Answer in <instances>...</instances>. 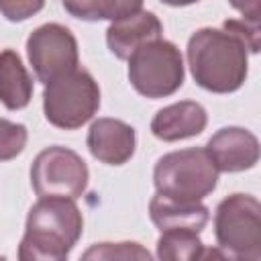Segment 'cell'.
<instances>
[{
	"mask_svg": "<svg viewBox=\"0 0 261 261\" xmlns=\"http://www.w3.org/2000/svg\"><path fill=\"white\" fill-rule=\"evenodd\" d=\"M222 29L234 33L251 53H257L259 51V24H253V22H247V20H224Z\"/></svg>",
	"mask_w": 261,
	"mask_h": 261,
	"instance_id": "cell-20",
	"label": "cell"
},
{
	"mask_svg": "<svg viewBox=\"0 0 261 261\" xmlns=\"http://www.w3.org/2000/svg\"><path fill=\"white\" fill-rule=\"evenodd\" d=\"M143 0H63V8L80 20H118L141 10Z\"/></svg>",
	"mask_w": 261,
	"mask_h": 261,
	"instance_id": "cell-15",
	"label": "cell"
},
{
	"mask_svg": "<svg viewBox=\"0 0 261 261\" xmlns=\"http://www.w3.org/2000/svg\"><path fill=\"white\" fill-rule=\"evenodd\" d=\"M45 6V0H0V12L10 22H20L37 14Z\"/></svg>",
	"mask_w": 261,
	"mask_h": 261,
	"instance_id": "cell-19",
	"label": "cell"
},
{
	"mask_svg": "<svg viewBox=\"0 0 261 261\" xmlns=\"http://www.w3.org/2000/svg\"><path fill=\"white\" fill-rule=\"evenodd\" d=\"M33 77L14 49L0 53V102L8 110H20L31 102Z\"/></svg>",
	"mask_w": 261,
	"mask_h": 261,
	"instance_id": "cell-14",
	"label": "cell"
},
{
	"mask_svg": "<svg viewBox=\"0 0 261 261\" xmlns=\"http://www.w3.org/2000/svg\"><path fill=\"white\" fill-rule=\"evenodd\" d=\"M149 214L151 220L159 230H171V228H184L200 232L210 220V212L200 202H184L173 200L163 194H155L149 202Z\"/></svg>",
	"mask_w": 261,
	"mask_h": 261,
	"instance_id": "cell-13",
	"label": "cell"
},
{
	"mask_svg": "<svg viewBox=\"0 0 261 261\" xmlns=\"http://www.w3.org/2000/svg\"><path fill=\"white\" fill-rule=\"evenodd\" d=\"M84 259H151L139 243H100L84 253Z\"/></svg>",
	"mask_w": 261,
	"mask_h": 261,
	"instance_id": "cell-17",
	"label": "cell"
},
{
	"mask_svg": "<svg viewBox=\"0 0 261 261\" xmlns=\"http://www.w3.org/2000/svg\"><path fill=\"white\" fill-rule=\"evenodd\" d=\"M27 137L29 133L24 124L0 118V161H8L20 155L27 145Z\"/></svg>",
	"mask_w": 261,
	"mask_h": 261,
	"instance_id": "cell-18",
	"label": "cell"
},
{
	"mask_svg": "<svg viewBox=\"0 0 261 261\" xmlns=\"http://www.w3.org/2000/svg\"><path fill=\"white\" fill-rule=\"evenodd\" d=\"M247 45L226 29H200L188 41L190 71L208 92H234L247 77Z\"/></svg>",
	"mask_w": 261,
	"mask_h": 261,
	"instance_id": "cell-2",
	"label": "cell"
},
{
	"mask_svg": "<svg viewBox=\"0 0 261 261\" xmlns=\"http://www.w3.org/2000/svg\"><path fill=\"white\" fill-rule=\"evenodd\" d=\"M84 218L71 198L45 196L29 210L27 230L18 247L20 261H61L77 243Z\"/></svg>",
	"mask_w": 261,
	"mask_h": 261,
	"instance_id": "cell-1",
	"label": "cell"
},
{
	"mask_svg": "<svg viewBox=\"0 0 261 261\" xmlns=\"http://www.w3.org/2000/svg\"><path fill=\"white\" fill-rule=\"evenodd\" d=\"M232 8H237L243 14V20L259 24L261 18V0H228Z\"/></svg>",
	"mask_w": 261,
	"mask_h": 261,
	"instance_id": "cell-21",
	"label": "cell"
},
{
	"mask_svg": "<svg viewBox=\"0 0 261 261\" xmlns=\"http://www.w3.org/2000/svg\"><path fill=\"white\" fill-rule=\"evenodd\" d=\"M218 181V169L206 149H181L163 155L153 169L157 194L173 200L200 202Z\"/></svg>",
	"mask_w": 261,
	"mask_h": 261,
	"instance_id": "cell-3",
	"label": "cell"
},
{
	"mask_svg": "<svg viewBox=\"0 0 261 261\" xmlns=\"http://www.w3.org/2000/svg\"><path fill=\"white\" fill-rule=\"evenodd\" d=\"M100 108V88L96 80L80 67L51 80L43 90L45 118L63 130L86 124Z\"/></svg>",
	"mask_w": 261,
	"mask_h": 261,
	"instance_id": "cell-4",
	"label": "cell"
},
{
	"mask_svg": "<svg viewBox=\"0 0 261 261\" xmlns=\"http://www.w3.org/2000/svg\"><path fill=\"white\" fill-rule=\"evenodd\" d=\"M218 247L234 259H261V206L249 194L224 198L214 214Z\"/></svg>",
	"mask_w": 261,
	"mask_h": 261,
	"instance_id": "cell-5",
	"label": "cell"
},
{
	"mask_svg": "<svg viewBox=\"0 0 261 261\" xmlns=\"http://www.w3.org/2000/svg\"><path fill=\"white\" fill-rule=\"evenodd\" d=\"M218 171L237 173L255 167L259 161V141L257 137L241 126H226L214 133L206 145Z\"/></svg>",
	"mask_w": 261,
	"mask_h": 261,
	"instance_id": "cell-9",
	"label": "cell"
},
{
	"mask_svg": "<svg viewBox=\"0 0 261 261\" xmlns=\"http://www.w3.org/2000/svg\"><path fill=\"white\" fill-rule=\"evenodd\" d=\"M31 184L39 198L61 196L75 200L88 186V165L67 147H47L33 161Z\"/></svg>",
	"mask_w": 261,
	"mask_h": 261,
	"instance_id": "cell-7",
	"label": "cell"
},
{
	"mask_svg": "<svg viewBox=\"0 0 261 261\" xmlns=\"http://www.w3.org/2000/svg\"><path fill=\"white\" fill-rule=\"evenodd\" d=\"M88 149L106 165H122L135 153V128L118 118H98L88 130Z\"/></svg>",
	"mask_w": 261,
	"mask_h": 261,
	"instance_id": "cell-10",
	"label": "cell"
},
{
	"mask_svg": "<svg viewBox=\"0 0 261 261\" xmlns=\"http://www.w3.org/2000/svg\"><path fill=\"white\" fill-rule=\"evenodd\" d=\"M208 114L204 106L192 100L175 102L161 108L151 120V133L167 143L196 137L206 128Z\"/></svg>",
	"mask_w": 261,
	"mask_h": 261,
	"instance_id": "cell-12",
	"label": "cell"
},
{
	"mask_svg": "<svg viewBox=\"0 0 261 261\" xmlns=\"http://www.w3.org/2000/svg\"><path fill=\"white\" fill-rule=\"evenodd\" d=\"M128 82L145 98H165L184 84V59L179 49L165 39L141 45L128 57Z\"/></svg>",
	"mask_w": 261,
	"mask_h": 261,
	"instance_id": "cell-6",
	"label": "cell"
},
{
	"mask_svg": "<svg viewBox=\"0 0 261 261\" xmlns=\"http://www.w3.org/2000/svg\"><path fill=\"white\" fill-rule=\"evenodd\" d=\"M27 53L39 82L51 80L77 67V41L71 31L59 22H47L35 29L27 39Z\"/></svg>",
	"mask_w": 261,
	"mask_h": 261,
	"instance_id": "cell-8",
	"label": "cell"
},
{
	"mask_svg": "<svg viewBox=\"0 0 261 261\" xmlns=\"http://www.w3.org/2000/svg\"><path fill=\"white\" fill-rule=\"evenodd\" d=\"M163 4H169V6H188V4H194L198 0H159Z\"/></svg>",
	"mask_w": 261,
	"mask_h": 261,
	"instance_id": "cell-22",
	"label": "cell"
},
{
	"mask_svg": "<svg viewBox=\"0 0 261 261\" xmlns=\"http://www.w3.org/2000/svg\"><path fill=\"white\" fill-rule=\"evenodd\" d=\"M157 257L163 261H196L204 257V243L194 230H161L157 241Z\"/></svg>",
	"mask_w": 261,
	"mask_h": 261,
	"instance_id": "cell-16",
	"label": "cell"
},
{
	"mask_svg": "<svg viewBox=\"0 0 261 261\" xmlns=\"http://www.w3.org/2000/svg\"><path fill=\"white\" fill-rule=\"evenodd\" d=\"M163 24L149 10H137L118 20H112L106 31L108 49L118 59H128L141 45L161 39Z\"/></svg>",
	"mask_w": 261,
	"mask_h": 261,
	"instance_id": "cell-11",
	"label": "cell"
}]
</instances>
